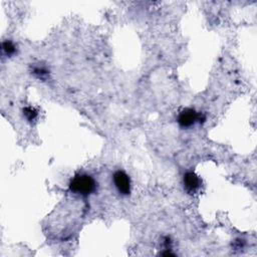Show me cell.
Instances as JSON below:
<instances>
[{"mask_svg": "<svg viewBox=\"0 0 257 257\" xmlns=\"http://www.w3.org/2000/svg\"><path fill=\"white\" fill-rule=\"evenodd\" d=\"M97 183L87 174H77L69 182V190L77 195L87 197L95 192Z\"/></svg>", "mask_w": 257, "mask_h": 257, "instance_id": "obj_1", "label": "cell"}, {"mask_svg": "<svg viewBox=\"0 0 257 257\" xmlns=\"http://www.w3.org/2000/svg\"><path fill=\"white\" fill-rule=\"evenodd\" d=\"M113 184L120 195L127 196L131 194V179L123 171H116L112 176Z\"/></svg>", "mask_w": 257, "mask_h": 257, "instance_id": "obj_2", "label": "cell"}, {"mask_svg": "<svg viewBox=\"0 0 257 257\" xmlns=\"http://www.w3.org/2000/svg\"><path fill=\"white\" fill-rule=\"evenodd\" d=\"M200 118L199 113L193 108H184L178 115V123L182 127H190Z\"/></svg>", "mask_w": 257, "mask_h": 257, "instance_id": "obj_3", "label": "cell"}, {"mask_svg": "<svg viewBox=\"0 0 257 257\" xmlns=\"http://www.w3.org/2000/svg\"><path fill=\"white\" fill-rule=\"evenodd\" d=\"M202 184V181L198 175H196L194 172H187L184 175L183 178V185L184 189L188 194H195L198 192Z\"/></svg>", "mask_w": 257, "mask_h": 257, "instance_id": "obj_4", "label": "cell"}, {"mask_svg": "<svg viewBox=\"0 0 257 257\" xmlns=\"http://www.w3.org/2000/svg\"><path fill=\"white\" fill-rule=\"evenodd\" d=\"M2 52H3V54H5L8 57L12 56L16 52L15 44L10 40H4L2 42Z\"/></svg>", "mask_w": 257, "mask_h": 257, "instance_id": "obj_5", "label": "cell"}, {"mask_svg": "<svg viewBox=\"0 0 257 257\" xmlns=\"http://www.w3.org/2000/svg\"><path fill=\"white\" fill-rule=\"evenodd\" d=\"M23 115L29 122H32L37 118L38 112L33 106H25L23 108Z\"/></svg>", "mask_w": 257, "mask_h": 257, "instance_id": "obj_6", "label": "cell"}, {"mask_svg": "<svg viewBox=\"0 0 257 257\" xmlns=\"http://www.w3.org/2000/svg\"><path fill=\"white\" fill-rule=\"evenodd\" d=\"M48 73H49V71L44 67L37 66V67H34V69H33V74L40 79L46 78L48 76Z\"/></svg>", "mask_w": 257, "mask_h": 257, "instance_id": "obj_7", "label": "cell"}]
</instances>
